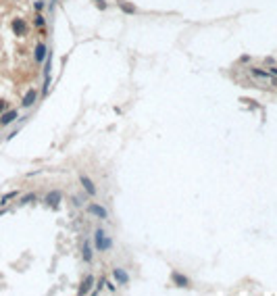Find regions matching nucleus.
I'll return each mask as SVG.
<instances>
[{"instance_id":"obj_1","label":"nucleus","mask_w":277,"mask_h":296,"mask_svg":"<svg viewBox=\"0 0 277 296\" xmlns=\"http://www.w3.org/2000/svg\"><path fill=\"white\" fill-rule=\"evenodd\" d=\"M246 73L250 75V79L254 81L256 86H265V88H273V86H277L275 75H271L269 71L258 69V67H250V69H246Z\"/></svg>"},{"instance_id":"obj_2","label":"nucleus","mask_w":277,"mask_h":296,"mask_svg":"<svg viewBox=\"0 0 277 296\" xmlns=\"http://www.w3.org/2000/svg\"><path fill=\"white\" fill-rule=\"evenodd\" d=\"M94 242H96V250H98V252H104V250H108V248L113 246V240L106 238V236L102 234V230H96Z\"/></svg>"},{"instance_id":"obj_3","label":"nucleus","mask_w":277,"mask_h":296,"mask_svg":"<svg viewBox=\"0 0 277 296\" xmlns=\"http://www.w3.org/2000/svg\"><path fill=\"white\" fill-rule=\"evenodd\" d=\"M79 181H81V186H83V190L90 194V196H96V186H94V181H92L85 173H79Z\"/></svg>"},{"instance_id":"obj_4","label":"nucleus","mask_w":277,"mask_h":296,"mask_svg":"<svg viewBox=\"0 0 277 296\" xmlns=\"http://www.w3.org/2000/svg\"><path fill=\"white\" fill-rule=\"evenodd\" d=\"M90 213H92V215H96L98 219H106V217H108L106 209H104V207H100V204H90Z\"/></svg>"},{"instance_id":"obj_5","label":"nucleus","mask_w":277,"mask_h":296,"mask_svg":"<svg viewBox=\"0 0 277 296\" xmlns=\"http://www.w3.org/2000/svg\"><path fill=\"white\" fill-rule=\"evenodd\" d=\"M61 198H63V194L58 190H52V192H48V196H46V202H48L50 207H56V204L61 202Z\"/></svg>"},{"instance_id":"obj_6","label":"nucleus","mask_w":277,"mask_h":296,"mask_svg":"<svg viewBox=\"0 0 277 296\" xmlns=\"http://www.w3.org/2000/svg\"><path fill=\"white\" fill-rule=\"evenodd\" d=\"M17 119V111H9V113H4L2 117H0V123L2 125H9V123H13Z\"/></svg>"},{"instance_id":"obj_7","label":"nucleus","mask_w":277,"mask_h":296,"mask_svg":"<svg viewBox=\"0 0 277 296\" xmlns=\"http://www.w3.org/2000/svg\"><path fill=\"white\" fill-rule=\"evenodd\" d=\"M113 275L117 277V282H119V284H127V280H129V277H127V273H125L123 269H119V267H117V269H113Z\"/></svg>"},{"instance_id":"obj_8","label":"nucleus","mask_w":277,"mask_h":296,"mask_svg":"<svg viewBox=\"0 0 277 296\" xmlns=\"http://www.w3.org/2000/svg\"><path fill=\"white\" fill-rule=\"evenodd\" d=\"M173 282H175L177 286H181V288H188V286H190V280L183 277L181 273H173Z\"/></svg>"},{"instance_id":"obj_9","label":"nucleus","mask_w":277,"mask_h":296,"mask_svg":"<svg viewBox=\"0 0 277 296\" xmlns=\"http://www.w3.org/2000/svg\"><path fill=\"white\" fill-rule=\"evenodd\" d=\"M36 96H38V92H36V90H29V92L25 94V98H23V106H31L33 104V100H36Z\"/></svg>"},{"instance_id":"obj_10","label":"nucleus","mask_w":277,"mask_h":296,"mask_svg":"<svg viewBox=\"0 0 277 296\" xmlns=\"http://www.w3.org/2000/svg\"><path fill=\"white\" fill-rule=\"evenodd\" d=\"M46 52H48V50H46L44 44H38V46H36V61H38V63H42V61H44V56H46Z\"/></svg>"},{"instance_id":"obj_11","label":"nucleus","mask_w":277,"mask_h":296,"mask_svg":"<svg viewBox=\"0 0 277 296\" xmlns=\"http://www.w3.org/2000/svg\"><path fill=\"white\" fill-rule=\"evenodd\" d=\"M83 259H85L88 263L92 261V248H90V244H88V242L83 244Z\"/></svg>"},{"instance_id":"obj_12","label":"nucleus","mask_w":277,"mask_h":296,"mask_svg":"<svg viewBox=\"0 0 277 296\" xmlns=\"http://www.w3.org/2000/svg\"><path fill=\"white\" fill-rule=\"evenodd\" d=\"M92 282H94V280H92V275H88V277L83 280V284H81V290H79V292H88V290H90V286H92Z\"/></svg>"},{"instance_id":"obj_13","label":"nucleus","mask_w":277,"mask_h":296,"mask_svg":"<svg viewBox=\"0 0 277 296\" xmlns=\"http://www.w3.org/2000/svg\"><path fill=\"white\" fill-rule=\"evenodd\" d=\"M15 196H17V192H11V194H4L2 198H0V204H6V202H9V200H13Z\"/></svg>"},{"instance_id":"obj_14","label":"nucleus","mask_w":277,"mask_h":296,"mask_svg":"<svg viewBox=\"0 0 277 296\" xmlns=\"http://www.w3.org/2000/svg\"><path fill=\"white\" fill-rule=\"evenodd\" d=\"M33 198H36L33 194H27V196H23V198H21V204H25V202H29V200H33Z\"/></svg>"},{"instance_id":"obj_15","label":"nucleus","mask_w":277,"mask_h":296,"mask_svg":"<svg viewBox=\"0 0 277 296\" xmlns=\"http://www.w3.org/2000/svg\"><path fill=\"white\" fill-rule=\"evenodd\" d=\"M94 2H96V4H98V9H102V11H104V9H106V4H104V0H94Z\"/></svg>"},{"instance_id":"obj_16","label":"nucleus","mask_w":277,"mask_h":296,"mask_svg":"<svg viewBox=\"0 0 277 296\" xmlns=\"http://www.w3.org/2000/svg\"><path fill=\"white\" fill-rule=\"evenodd\" d=\"M36 25H44V17H40V15L36 17Z\"/></svg>"},{"instance_id":"obj_17","label":"nucleus","mask_w":277,"mask_h":296,"mask_svg":"<svg viewBox=\"0 0 277 296\" xmlns=\"http://www.w3.org/2000/svg\"><path fill=\"white\" fill-rule=\"evenodd\" d=\"M15 29H17V31H23V23H19V21H17V23H15Z\"/></svg>"},{"instance_id":"obj_18","label":"nucleus","mask_w":277,"mask_h":296,"mask_svg":"<svg viewBox=\"0 0 277 296\" xmlns=\"http://www.w3.org/2000/svg\"><path fill=\"white\" fill-rule=\"evenodd\" d=\"M269 73H271V75H275V77H277V67H271V69H269Z\"/></svg>"}]
</instances>
